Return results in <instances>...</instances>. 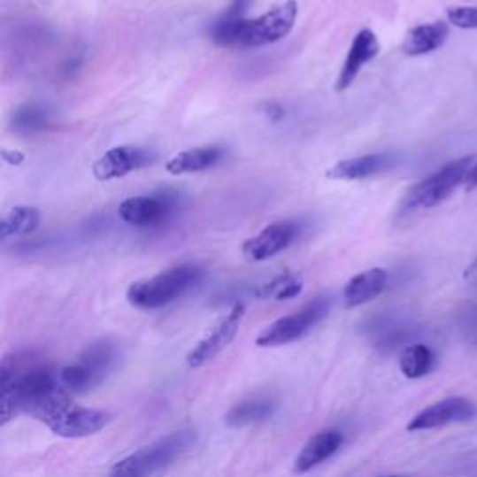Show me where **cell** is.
Segmentation results:
<instances>
[{
    "mask_svg": "<svg viewBox=\"0 0 477 477\" xmlns=\"http://www.w3.org/2000/svg\"><path fill=\"white\" fill-rule=\"evenodd\" d=\"M472 166H473V155L457 158V161L446 165L444 168H440L438 172L429 175V178L414 185L411 192L406 194L404 204L409 207H421V209H431L440 205L451 196L458 185L465 183L466 173Z\"/></svg>",
    "mask_w": 477,
    "mask_h": 477,
    "instance_id": "obj_4",
    "label": "cell"
},
{
    "mask_svg": "<svg viewBox=\"0 0 477 477\" xmlns=\"http://www.w3.org/2000/svg\"><path fill=\"white\" fill-rule=\"evenodd\" d=\"M394 477H397V475H394Z\"/></svg>",
    "mask_w": 477,
    "mask_h": 477,
    "instance_id": "obj_29",
    "label": "cell"
},
{
    "mask_svg": "<svg viewBox=\"0 0 477 477\" xmlns=\"http://www.w3.org/2000/svg\"><path fill=\"white\" fill-rule=\"evenodd\" d=\"M330 312V303L325 298H317L313 303L300 308L298 312L280 317L273 325L265 328L256 340L258 347H280L293 343L319 325Z\"/></svg>",
    "mask_w": 477,
    "mask_h": 477,
    "instance_id": "obj_5",
    "label": "cell"
},
{
    "mask_svg": "<svg viewBox=\"0 0 477 477\" xmlns=\"http://www.w3.org/2000/svg\"><path fill=\"white\" fill-rule=\"evenodd\" d=\"M396 158L388 153H369L343 158L330 166L325 175L330 181H362L394 168Z\"/></svg>",
    "mask_w": 477,
    "mask_h": 477,
    "instance_id": "obj_12",
    "label": "cell"
},
{
    "mask_svg": "<svg viewBox=\"0 0 477 477\" xmlns=\"http://www.w3.org/2000/svg\"><path fill=\"white\" fill-rule=\"evenodd\" d=\"M17 121H19V126H23L25 129H34L42 126L43 121V112L36 111L34 107H27L25 112H17Z\"/></svg>",
    "mask_w": 477,
    "mask_h": 477,
    "instance_id": "obj_24",
    "label": "cell"
},
{
    "mask_svg": "<svg viewBox=\"0 0 477 477\" xmlns=\"http://www.w3.org/2000/svg\"><path fill=\"white\" fill-rule=\"evenodd\" d=\"M296 226L291 220H278L265 226L261 232L242 242V256L252 263L271 259L284 252L295 241Z\"/></svg>",
    "mask_w": 477,
    "mask_h": 477,
    "instance_id": "obj_8",
    "label": "cell"
},
{
    "mask_svg": "<svg viewBox=\"0 0 477 477\" xmlns=\"http://www.w3.org/2000/svg\"><path fill=\"white\" fill-rule=\"evenodd\" d=\"M112 421V414L99 409H86V406L72 404L65 409L49 429L64 438H84L99 433Z\"/></svg>",
    "mask_w": 477,
    "mask_h": 477,
    "instance_id": "obj_9",
    "label": "cell"
},
{
    "mask_svg": "<svg viewBox=\"0 0 477 477\" xmlns=\"http://www.w3.org/2000/svg\"><path fill=\"white\" fill-rule=\"evenodd\" d=\"M435 365V355L427 345H411L406 347L399 357V369L406 379L426 377Z\"/></svg>",
    "mask_w": 477,
    "mask_h": 477,
    "instance_id": "obj_21",
    "label": "cell"
},
{
    "mask_svg": "<svg viewBox=\"0 0 477 477\" xmlns=\"http://www.w3.org/2000/svg\"><path fill=\"white\" fill-rule=\"evenodd\" d=\"M220 150L215 146H204V148H192L175 153L170 161L166 163V172L172 175H185L194 172H204L213 168L219 158Z\"/></svg>",
    "mask_w": 477,
    "mask_h": 477,
    "instance_id": "obj_17",
    "label": "cell"
},
{
    "mask_svg": "<svg viewBox=\"0 0 477 477\" xmlns=\"http://www.w3.org/2000/svg\"><path fill=\"white\" fill-rule=\"evenodd\" d=\"M388 286V273L384 269H369L352 276L343 289V303L347 308H358L371 303Z\"/></svg>",
    "mask_w": 477,
    "mask_h": 477,
    "instance_id": "obj_14",
    "label": "cell"
},
{
    "mask_svg": "<svg viewBox=\"0 0 477 477\" xmlns=\"http://www.w3.org/2000/svg\"><path fill=\"white\" fill-rule=\"evenodd\" d=\"M79 362L90 369L99 382H103L118 364V349L109 342H97L82 352Z\"/></svg>",
    "mask_w": 477,
    "mask_h": 477,
    "instance_id": "obj_20",
    "label": "cell"
},
{
    "mask_svg": "<svg viewBox=\"0 0 477 477\" xmlns=\"http://www.w3.org/2000/svg\"><path fill=\"white\" fill-rule=\"evenodd\" d=\"M196 442V435L192 431L172 433L153 444L131 453L114 465L111 477H151L158 470L172 465L175 458L181 457Z\"/></svg>",
    "mask_w": 477,
    "mask_h": 477,
    "instance_id": "obj_3",
    "label": "cell"
},
{
    "mask_svg": "<svg viewBox=\"0 0 477 477\" xmlns=\"http://www.w3.org/2000/svg\"><path fill=\"white\" fill-rule=\"evenodd\" d=\"M465 185H466V188H475L477 187V163H473V166L468 170Z\"/></svg>",
    "mask_w": 477,
    "mask_h": 477,
    "instance_id": "obj_28",
    "label": "cell"
},
{
    "mask_svg": "<svg viewBox=\"0 0 477 477\" xmlns=\"http://www.w3.org/2000/svg\"><path fill=\"white\" fill-rule=\"evenodd\" d=\"M150 163V153L135 146H118L99 157L92 166V173L97 181H114L126 178L131 172L144 168Z\"/></svg>",
    "mask_w": 477,
    "mask_h": 477,
    "instance_id": "obj_10",
    "label": "cell"
},
{
    "mask_svg": "<svg viewBox=\"0 0 477 477\" xmlns=\"http://www.w3.org/2000/svg\"><path fill=\"white\" fill-rule=\"evenodd\" d=\"M465 280L472 286H477V258L468 265L465 271Z\"/></svg>",
    "mask_w": 477,
    "mask_h": 477,
    "instance_id": "obj_27",
    "label": "cell"
},
{
    "mask_svg": "<svg viewBox=\"0 0 477 477\" xmlns=\"http://www.w3.org/2000/svg\"><path fill=\"white\" fill-rule=\"evenodd\" d=\"M298 15L296 0H286L278 6H273L254 19H222L213 30L211 40L222 49H258L284 40L293 30Z\"/></svg>",
    "mask_w": 477,
    "mask_h": 477,
    "instance_id": "obj_1",
    "label": "cell"
},
{
    "mask_svg": "<svg viewBox=\"0 0 477 477\" xmlns=\"http://www.w3.org/2000/svg\"><path fill=\"white\" fill-rule=\"evenodd\" d=\"M276 403L269 397H252L244 399L237 404H234L232 409L227 411L224 421L229 427H242L250 426V423L267 419L274 412Z\"/></svg>",
    "mask_w": 477,
    "mask_h": 477,
    "instance_id": "obj_18",
    "label": "cell"
},
{
    "mask_svg": "<svg viewBox=\"0 0 477 477\" xmlns=\"http://www.w3.org/2000/svg\"><path fill=\"white\" fill-rule=\"evenodd\" d=\"M0 155H3V161H6L8 165H13V166H19L25 163V153L19 151V150H3L0 151Z\"/></svg>",
    "mask_w": 477,
    "mask_h": 477,
    "instance_id": "obj_25",
    "label": "cell"
},
{
    "mask_svg": "<svg viewBox=\"0 0 477 477\" xmlns=\"http://www.w3.org/2000/svg\"><path fill=\"white\" fill-rule=\"evenodd\" d=\"M42 222V213L36 207L17 205L10 209L0 222V239L13 235H30L36 232Z\"/></svg>",
    "mask_w": 477,
    "mask_h": 477,
    "instance_id": "obj_19",
    "label": "cell"
},
{
    "mask_svg": "<svg viewBox=\"0 0 477 477\" xmlns=\"http://www.w3.org/2000/svg\"><path fill=\"white\" fill-rule=\"evenodd\" d=\"M246 4H249V0H234V4L226 12L224 19H237V17H241Z\"/></svg>",
    "mask_w": 477,
    "mask_h": 477,
    "instance_id": "obj_26",
    "label": "cell"
},
{
    "mask_svg": "<svg viewBox=\"0 0 477 477\" xmlns=\"http://www.w3.org/2000/svg\"><path fill=\"white\" fill-rule=\"evenodd\" d=\"M304 288V281L298 274L295 273H281L278 276H274L273 280L265 281L258 289H256V296L259 298H274V300H289L300 295Z\"/></svg>",
    "mask_w": 477,
    "mask_h": 477,
    "instance_id": "obj_22",
    "label": "cell"
},
{
    "mask_svg": "<svg viewBox=\"0 0 477 477\" xmlns=\"http://www.w3.org/2000/svg\"><path fill=\"white\" fill-rule=\"evenodd\" d=\"M477 418V406L466 397H448L433 403L427 409L418 412L406 429L411 433L429 431L451 426V423H466Z\"/></svg>",
    "mask_w": 477,
    "mask_h": 477,
    "instance_id": "obj_6",
    "label": "cell"
},
{
    "mask_svg": "<svg viewBox=\"0 0 477 477\" xmlns=\"http://www.w3.org/2000/svg\"><path fill=\"white\" fill-rule=\"evenodd\" d=\"M448 19L453 27L472 30L477 28V6H458L448 10Z\"/></svg>",
    "mask_w": 477,
    "mask_h": 477,
    "instance_id": "obj_23",
    "label": "cell"
},
{
    "mask_svg": "<svg viewBox=\"0 0 477 477\" xmlns=\"http://www.w3.org/2000/svg\"><path fill=\"white\" fill-rule=\"evenodd\" d=\"M119 219L135 227H150L165 220L166 205L151 196H131L118 207Z\"/></svg>",
    "mask_w": 477,
    "mask_h": 477,
    "instance_id": "obj_15",
    "label": "cell"
},
{
    "mask_svg": "<svg viewBox=\"0 0 477 477\" xmlns=\"http://www.w3.org/2000/svg\"><path fill=\"white\" fill-rule=\"evenodd\" d=\"M450 27L444 21H435L427 25H419L406 32L404 42L401 45L406 57H423L440 49L448 40Z\"/></svg>",
    "mask_w": 477,
    "mask_h": 477,
    "instance_id": "obj_16",
    "label": "cell"
},
{
    "mask_svg": "<svg viewBox=\"0 0 477 477\" xmlns=\"http://www.w3.org/2000/svg\"><path fill=\"white\" fill-rule=\"evenodd\" d=\"M343 444V436L340 431H323L319 435L312 436L306 446L300 450V453L295 458V473L303 475L325 463L335 451H338Z\"/></svg>",
    "mask_w": 477,
    "mask_h": 477,
    "instance_id": "obj_13",
    "label": "cell"
},
{
    "mask_svg": "<svg viewBox=\"0 0 477 477\" xmlns=\"http://www.w3.org/2000/svg\"><path fill=\"white\" fill-rule=\"evenodd\" d=\"M242 317H244V304L241 303L234 304V308L222 317V319L217 323V327L188 352L187 364L190 367H202L207 362L213 360L219 352H222L229 343L234 342V338L239 332Z\"/></svg>",
    "mask_w": 477,
    "mask_h": 477,
    "instance_id": "obj_7",
    "label": "cell"
},
{
    "mask_svg": "<svg viewBox=\"0 0 477 477\" xmlns=\"http://www.w3.org/2000/svg\"><path fill=\"white\" fill-rule=\"evenodd\" d=\"M379 52H381V43L375 36V32L369 30V28L360 30L357 36L352 38V43H350L349 52H347V58L340 69L338 79H335L334 90L338 94L345 92L347 88L355 82V79L362 72V67L373 58H377Z\"/></svg>",
    "mask_w": 477,
    "mask_h": 477,
    "instance_id": "obj_11",
    "label": "cell"
},
{
    "mask_svg": "<svg viewBox=\"0 0 477 477\" xmlns=\"http://www.w3.org/2000/svg\"><path fill=\"white\" fill-rule=\"evenodd\" d=\"M202 271L194 265H178L151 278L135 281L127 289L129 304L138 310L163 308L198 284Z\"/></svg>",
    "mask_w": 477,
    "mask_h": 477,
    "instance_id": "obj_2",
    "label": "cell"
}]
</instances>
